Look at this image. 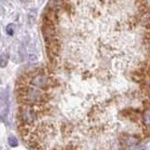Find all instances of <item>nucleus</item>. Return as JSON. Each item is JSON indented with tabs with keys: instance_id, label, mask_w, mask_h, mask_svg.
<instances>
[{
	"instance_id": "nucleus-1",
	"label": "nucleus",
	"mask_w": 150,
	"mask_h": 150,
	"mask_svg": "<svg viewBox=\"0 0 150 150\" xmlns=\"http://www.w3.org/2000/svg\"><path fill=\"white\" fill-rule=\"evenodd\" d=\"M121 144H125L126 146H132L136 144H138L141 140V137L138 135H129V134H125L121 135L120 137Z\"/></svg>"
},
{
	"instance_id": "nucleus-2",
	"label": "nucleus",
	"mask_w": 150,
	"mask_h": 150,
	"mask_svg": "<svg viewBox=\"0 0 150 150\" xmlns=\"http://www.w3.org/2000/svg\"><path fill=\"white\" fill-rule=\"evenodd\" d=\"M142 122L145 128L150 127V109H146L142 114Z\"/></svg>"
},
{
	"instance_id": "nucleus-3",
	"label": "nucleus",
	"mask_w": 150,
	"mask_h": 150,
	"mask_svg": "<svg viewBox=\"0 0 150 150\" xmlns=\"http://www.w3.org/2000/svg\"><path fill=\"white\" fill-rule=\"evenodd\" d=\"M8 59H9L8 52H3L1 54V57H0V65H1L2 68H5L8 65Z\"/></svg>"
},
{
	"instance_id": "nucleus-4",
	"label": "nucleus",
	"mask_w": 150,
	"mask_h": 150,
	"mask_svg": "<svg viewBox=\"0 0 150 150\" xmlns=\"http://www.w3.org/2000/svg\"><path fill=\"white\" fill-rule=\"evenodd\" d=\"M8 144L11 145V146H12V147L17 146V145H18V140L14 137V136H11V137L8 138Z\"/></svg>"
},
{
	"instance_id": "nucleus-5",
	"label": "nucleus",
	"mask_w": 150,
	"mask_h": 150,
	"mask_svg": "<svg viewBox=\"0 0 150 150\" xmlns=\"http://www.w3.org/2000/svg\"><path fill=\"white\" fill-rule=\"evenodd\" d=\"M6 31H7V34L9 36H12L14 34V25H12V23L8 25V26L6 28Z\"/></svg>"
},
{
	"instance_id": "nucleus-6",
	"label": "nucleus",
	"mask_w": 150,
	"mask_h": 150,
	"mask_svg": "<svg viewBox=\"0 0 150 150\" xmlns=\"http://www.w3.org/2000/svg\"><path fill=\"white\" fill-rule=\"evenodd\" d=\"M37 60H38V58H37V56L35 54H30L29 55V61L31 63H35Z\"/></svg>"
},
{
	"instance_id": "nucleus-7",
	"label": "nucleus",
	"mask_w": 150,
	"mask_h": 150,
	"mask_svg": "<svg viewBox=\"0 0 150 150\" xmlns=\"http://www.w3.org/2000/svg\"><path fill=\"white\" fill-rule=\"evenodd\" d=\"M148 86H149V87H150V82H149V83H148Z\"/></svg>"
}]
</instances>
